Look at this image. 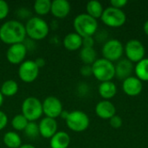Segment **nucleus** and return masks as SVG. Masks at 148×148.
<instances>
[{"label":"nucleus","instance_id":"obj_9","mask_svg":"<svg viewBox=\"0 0 148 148\" xmlns=\"http://www.w3.org/2000/svg\"><path fill=\"white\" fill-rule=\"evenodd\" d=\"M124 52L127 59L131 62H139L145 58L146 49L143 43L137 39H131L127 41L124 47Z\"/></svg>","mask_w":148,"mask_h":148},{"label":"nucleus","instance_id":"obj_33","mask_svg":"<svg viewBox=\"0 0 148 148\" xmlns=\"http://www.w3.org/2000/svg\"><path fill=\"white\" fill-rule=\"evenodd\" d=\"M110 3H111L112 7L122 10V8L127 3V0H112L110 2Z\"/></svg>","mask_w":148,"mask_h":148},{"label":"nucleus","instance_id":"obj_4","mask_svg":"<svg viewBox=\"0 0 148 148\" xmlns=\"http://www.w3.org/2000/svg\"><path fill=\"white\" fill-rule=\"evenodd\" d=\"M91 66L93 75L101 82L112 81L115 76V67L114 62L103 57L97 59Z\"/></svg>","mask_w":148,"mask_h":148},{"label":"nucleus","instance_id":"obj_20","mask_svg":"<svg viewBox=\"0 0 148 148\" xmlns=\"http://www.w3.org/2000/svg\"><path fill=\"white\" fill-rule=\"evenodd\" d=\"M98 92L103 100L109 101L115 96L117 93V87L112 81L101 82L98 87Z\"/></svg>","mask_w":148,"mask_h":148},{"label":"nucleus","instance_id":"obj_17","mask_svg":"<svg viewBox=\"0 0 148 148\" xmlns=\"http://www.w3.org/2000/svg\"><path fill=\"white\" fill-rule=\"evenodd\" d=\"M115 67V76L120 80H125L132 76L134 69L133 62L127 59H121L117 62Z\"/></svg>","mask_w":148,"mask_h":148},{"label":"nucleus","instance_id":"obj_24","mask_svg":"<svg viewBox=\"0 0 148 148\" xmlns=\"http://www.w3.org/2000/svg\"><path fill=\"white\" fill-rule=\"evenodd\" d=\"M80 58L84 64L92 65L97 60V53L94 48L82 47L80 50Z\"/></svg>","mask_w":148,"mask_h":148},{"label":"nucleus","instance_id":"obj_25","mask_svg":"<svg viewBox=\"0 0 148 148\" xmlns=\"http://www.w3.org/2000/svg\"><path fill=\"white\" fill-rule=\"evenodd\" d=\"M134 71L138 79L141 82H148V58H144L137 62Z\"/></svg>","mask_w":148,"mask_h":148},{"label":"nucleus","instance_id":"obj_22","mask_svg":"<svg viewBox=\"0 0 148 148\" xmlns=\"http://www.w3.org/2000/svg\"><path fill=\"white\" fill-rule=\"evenodd\" d=\"M86 10H87L88 15H89L90 16H92L97 20V18L101 17L104 9H103L102 4L101 3V2H99L97 0H91L87 3Z\"/></svg>","mask_w":148,"mask_h":148},{"label":"nucleus","instance_id":"obj_1","mask_svg":"<svg viewBox=\"0 0 148 148\" xmlns=\"http://www.w3.org/2000/svg\"><path fill=\"white\" fill-rule=\"evenodd\" d=\"M26 36L25 26L18 20H8L0 26V40L5 44L23 42Z\"/></svg>","mask_w":148,"mask_h":148},{"label":"nucleus","instance_id":"obj_34","mask_svg":"<svg viewBox=\"0 0 148 148\" xmlns=\"http://www.w3.org/2000/svg\"><path fill=\"white\" fill-rule=\"evenodd\" d=\"M8 124V116L7 114L0 110V131L3 130Z\"/></svg>","mask_w":148,"mask_h":148},{"label":"nucleus","instance_id":"obj_26","mask_svg":"<svg viewBox=\"0 0 148 148\" xmlns=\"http://www.w3.org/2000/svg\"><path fill=\"white\" fill-rule=\"evenodd\" d=\"M33 8L35 12L38 15V16H45L51 10V1L50 0H36L34 4Z\"/></svg>","mask_w":148,"mask_h":148},{"label":"nucleus","instance_id":"obj_13","mask_svg":"<svg viewBox=\"0 0 148 148\" xmlns=\"http://www.w3.org/2000/svg\"><path fill=\"white\" fill-rule=\"evenodd\" d=\"M38 129L39 134L42 137L45 139H50L57 132L58 123L56 119L45 116L40 120L38 123Z\"/></svg>","mask_w":148,"mask_h":148},{"label":"nucleus","instance_id":"obj_10","mask_svg":"<svg viewBox=\"0 0 148 148\" xmlns=\"http://www.w3.org/2000/svg\"><path fill=\"white\" fill-rule=\"evenodd\" d=\"M39 69L34 60H24L18 67L17 75L21 81L29 83L38 77Z\"/></svg>","mask_w":148,"mask_h":148},{"label":"nucleus","instance_id":"obj_30","mask_svg":"<svg viewBox=\"0 0 148 148\" xmlns=\"http://www.w3.org/2000/svg\"><path fill=\"white\" fill-rule=\"evenodd\" d=\"M109 123H110V126L113 127V128H115V129H117V128H120L121 126H122V123H123V121H122V119L119 116V115H114V116H113L110 120H109Z\"/></svg>","mask_w":148,"mask_h":148},{"label":"nucleus","instance_id":"obj_35","mask_svg":"<svg viewBox=\"0 0 148 148\" xmlns=\"http://www.w3.org/2000/svg\"><path fill=\"white\" fill-rule=\"evenodd\" d=\"M78 91H79V93H80L81 95H86V94L88 93V85H86V84H81V85L78 87Z\"/></svg>","mask_w":148,"mask_h":148},{"label":"nucleus","instance_id":"obj_18","mask_svg":"<svg viewBox=\"0 0 148 148\" xmlns=\"http://www.w3.org/2000/svg\"><path fill=\"white\" fill-rule=\"evenodd\" d=\"M70 136L65 131H57L50 139L49 146L51 148H68L70 145Z\"/></svg>","mask_w":148,"mask_h":148},{"label":"nucleus","instance_id":"obj_39","mask_svg":"<svg viewBox=\"0 0 148 148\" xmlns=\"http://www.w3.org/2000/svg\"><path fill=\"white\" fill-rule=\"evenodd\" d=\"M69 113V112H68V111H66V110H63V111L62 112V114H61L60 117H62V119H64V120H65V119L67 118V116H68Z\"/></svg>","mask_w":148,"mask_h":148},{"label":"nucleus","instance_id":"obj_2","mask_svg":"<svg viewBox=\"0 0 148 148\" xmlns=\"http://www.w3.org/2000/svg\"><path fill=\"white\" fill-rule=\"evenodd\" d=\"M26 35L33 41H38L45 38L49 33V23L41 16H30L25 24Z\"/></svg>","mask_w":148,"mask_h":148},{"label":"nucleus","instance_id":"obj_6","mask_svg":"<svg viewBox=\"0 0 148 148\" xmlns=\"http://www.w3.org/2000/svg\"><path fill=\"white\" fill-rule=\"evenodd\" d=\"M67 127L76 133H81L88 129L90 124L88 115L81 110H74L69 113L65 119Z\"/></svg>","mask_w":148,"mask_h":148},{"label":"nucleus","instance_id":"obj_3","mask_svg":"<svg viewBox=\"0 0 148 148\" xmlns=\"http://www.w3.org/2000/svg\"><path fill=\"white\" fill-rule=\"evenodd\" d=\"M75 32L82 37L93 36L98 29V22L87 13L77 15L73 21Z\"/></svg>","mask_w":148,"mask_h":148},{"label":"nucleus","instance_id":"obj_27","mask_svg":"<svg viewBox=\"0 0 148 148\" xmlns=\"http://www.w3.org/2000/svg\"><path fill=\"white\" fill-rule=\"evenodd\" d=\"M28 123H29V121L22 114H16L11 119V121H10L11 127L16 131H24Z\"/></svg>","mask_w":148,"mask_h":148},{"label":"nucleus","instance_id":"obj_40","mask_svg":"<svg viewBox=\"0 0 148 148\" xmlns=\"http://www.w3.org/2000/svg\"><path fill=\"white\" fill-rule=\"evenodd\" d=\"M3 100H4V96L2 95V93L0 92V108L2 107L3 103Z\"/></svg>","mask_w":148,"mask_h":148},{"label":"nucleus","instance_id":"obj_14","mask_svg":"<svg viewBox=\"0 0 148 148\" xmlns=\"http://www.w3.org/2000/svg\"><path fill=\"white\" fill-rule=\"evenodd\" d=\"M122 89L128 96H137L142 92L143 83L136 76H130L123 81Z\"/></svg>","mask_w":148,"mask_h":148},{"label":"nucleus","instance_id":"obj_12","mask_svg":"<svg viewBox=\"0 0 148 148\" xmlns=\"http://www.w3.org/2000/svg\"><path fill=\"white\" fill-rule=\"evenodd\" d=\"M28 49L23 42L10 45L6 51V58L11 64L20 65L25 59Z\"/></svg>","mask_w":148,"mask_h":148},{"label":"nucleus","instance_id":"obj_11","mask_svg":"<svg viewBox=\"0 0 148 148\" xmlns=\"http://www.w3.org/2000/svg\"><path fill=\"white\" fill-rule=\"evenodd\" d=\"M62 111L63 106L59 98L49 95L42 101V112L46 117L56 119L57 117H60Z\"/></svg>","mask_w":148,"mask_h":148},{"label":"nucleus","instance_id":"obj_21","mask_svg":"<svg viewBox=\"0 0 148 148\" xmlns=\"http://www.w3.org/2000/svg\"><path fill=\"white\" fill-rule=\"evenodd\" d=\"M3 142L8 148H19L22 146L20 135L14 131L6 132L3 137Z\"/></svg>","mask_w":148,"mask_h":148},{"label":"nucleus","instance_id":"obj_29","mask_svg":"<svg viewBox=\"0 0 148 148\" xmlns=\"http://www.w3.org/2000/svg\"><path fill=\"white\" fill-rule=\"evenodd\" d=\"M10 11V7L9 4L6 1L4 0H0V20L4 19Z\"/></svg>","mask_w":148,"mask_h":148},{"label":"nucleus","instance_id":"obj_19","mask_svg":"<svg viewBox=\"0 0 148 148\" xmlns=\"http://www.w3.org/2000/svg\"><path fill=\"white\" fill-rule=\"evenodd\" d=\"M62 43L66 49L75 51L82 48V37L75 32H69L64 36Z\"/></svg>","mask_w":148,"mask_h":148},{"label":"nucleus","instance_id":"obj_8","mask_svg":"<svg viewBox=\"0 0 148 148\" xmlns=\"http://www.w3.org/2000/svg\"><path fill=\"white\" fill-rule=\"evenodd\" d=\"M103 58L114 62H118L121 60L123 52H124V47L121 42L118 39H110L108 40L101 49Z\"/></svg>","mask_w":148,"mask_h":148},{"label":"nucleus","instance_id":"obj_16","mask_svg":"<svg viewBox=\"0 0 148 148\" xmlns=\"http://www.w3.org/2000/svg\"><path fill=\"white\" fill-rule=\"evenodd\" d=\"M71 10V5L67 0H53L51 1L52 15L57 18L66 17Z\"/></svg>","mask_w":148,"mask_h":148},{"label":"nucleus","instance_id":"obj_36","mask_svg":"<svg viewBox=\"0 0 148 148\" xmlns=\"http://www.w3.org/2000/svg\"><path fill=\"white\" fill-rule=\"evenodd\" d=\"M34 61H35L36 64L38 66L39 69L42 68V67H43V66L45 65V60H44L43 58H42V57H38V58H36V59L34 60Z\"/></svg>","mask_w":148,"mask_h":148},{"label":"nucleus","instance_id":"obj_28","mask_svg":"<svg viewBox=\"0 0 148 148\" xmlns=\"http://www.w3.org/2000/svg\"><path fill=\"white\" fill-rule=\"evenodd\" d=\"M24 134L29 138H36L39 135L38 124L36 121H29L27 127L24 129Z\"/></svg>","mask_w":148,"mask_h":148},{"label":"nucleus","instance_id":"obj_31","mask_svg":"<svg viewBox=\"0 0 148 148\" xmlns=\"http://www.w3.org/2000/svg\"><path fill=\"white\" fill-rule=\"evenodd\" d=\"M80 73L82 75L85 76V77H88L90 76L91 75H93V72H92V66L91 65H87V64H84L83 66H82L81 69H80Z\"/></svg>","mask_w":148,"mask_h":148},{"label":"nucleus","instance_id":"obj_7","mask_svg":"<svg viewBox=\"0 0 148 148\" xmlns=\"http://www.w3.org/2000/svg\"><path fill=\"white\" fill-rule=\"evenodd\" d=\"M102 23L111 28L121 27L127 21V15L122 10L112 6L104 9L101 17Z\"/></svg>","mask_w":148,"mask_h":148},{"label":"nucleus","instance_id":"obj_5","mask_svg":"<svg viewBox=\"0 0 148 148\" xmlns=\"http://www.w3.org/2000/svg\"><path fill=\"white\" fill-rule=\"evenodd\" d=\"M22 114L29 121H36L43 114L42 102L35 96L26 97L21 106Z\"/></svg>","mask_w":148,"mask_h":148},{"label":"nucleus","instance_id":"obj_32","mask_svg":"<svg viewBox=\"0 0 148 148\" xmlns=\"http://www.w3.org/2000/svg\"><path fill=\"white\" fill-rule=\"evenodd\" d=\"M95 39L93 36H86L82 37V47L85 48H94Z\"/></svg>","mask_w":148,"mask_h":148},{"label":"nucleus","instance_id":"obj_37","mask_svg":"<svg viewBox=\"0 0 148 148\" xmlns=\"http://www.w3.org/2000/svg\"><path fill=\"white\" fill-rule=\"evenodd\" d=\"M143 29H144V32L146 33V35L148 36V20H147V21H146V23H144Z\"/></svg>","mask_w":148,"mask_h":148},{"label":"nucleus","instance_id":"obj_15","mask_svg":"<svg viewBox=\"0 0 148 148\" xmlns=\"http://www.w3.org/2000/svg\"><path fill=\"white\" fill-rule=\"evenodd\" d=\"M115 113L116 108L110 101L102 100L95 106V114L102 120H110L115 115Z\"/></svg>","mask_w":148,"mask_h":148},{"label":"nucleus","instance_id":"obj_38","mask_svg":"<svg viewBox=\"0 0 148 148\" xmlns=\"http://www.w3.org/2000/svg\"><path fill=\"white\" fill-rule=\"evenodd\" d=\"M19 148H36V147L32 144H22V146Z\"/></svg>","mask_w":148,"mask_h":148},{"label":"nucleus","instance_id":"obj_23","mask_svg":"<svg viewBox=\"0 0 148 148\" xmlns=\"http://www.w3.org/2000/svg\"><path fill=\"white\" fill-rule=\"evenodd\" d=\"M18 89H19L18 83L15 80L9 79L2 83L0 88V92L3 96L10 97L15 95L18 92Z\"/></svg>","mask_w":148,"mask_h":148}]
</instances>
